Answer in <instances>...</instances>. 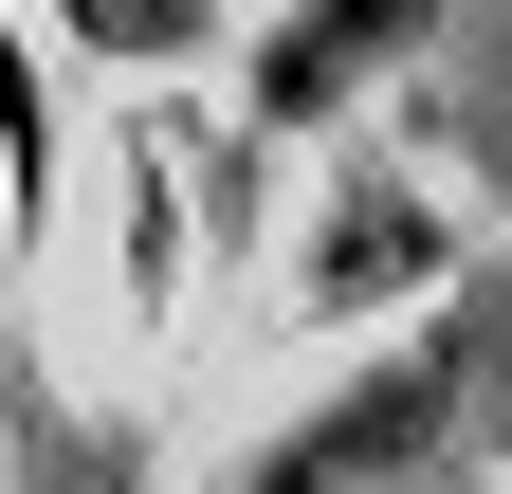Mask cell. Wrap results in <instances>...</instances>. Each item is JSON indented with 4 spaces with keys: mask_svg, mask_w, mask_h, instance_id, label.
Returning <instances> with one entry per match:
<instances>
[{
    "mask_svg": "<svg viewBox=\"0 0 512 494\" xmlns=\"http://www.w3.org/2000/svg\"><path fill=\"white\" fill-rule=\"evenodd\" d=\"M55 37L110 55V74H183V55L220 37V0H55Z\"/></svg>",
    "mask_w": 512,
    "mask_h": 494,
    "instance_id": "277c9868",
    "label": "cell"
},
{
    "mask_svg": "<svg viewBox=\"0 0 512 494\" xmlns=\"http://www.w3.org/2000/svg\"><path fill=\"white\" fill-rule=\"evenodd\" d=\"M0 220H55V74L19 19H0Z\"/></svg>",
    "mask_w": 512,
    "mask_h": 494,
    "instance_id": "5b68a950",
    "label": "cell"
},
{
    "mask_svg": "<svg viewBox=\"0 0 512 494\" xmlns=\"http://www.w3.org/2000/svg\"><path fill=\"white\" fill-rule=\"evenodd\" d=\"M421 37H439V0H293V19L238 55V110H256V129H348Z\"/></svg>",
    "mask_w": 512,
    "mask_h": 494,
    "instance_id": "3957f363",
    "label": "cell"
},
{
    "mask_svg": "<svg viewBox=\"0 0 512 494\" xmlns=\"http://www.w3.org/2000/svg\"><path fill=\"white\" fill-rule=\"evenodd\" d=\"M439 421H458V330H421V348L348 366L293 440H256V458H238V494H403V476L439 458Z\"/></svg>",
    "mask_w": 512,
    "mask_h": 494,
    "instance_id": "6da1fadb",
    "label": "cell"
},
{
    "mask_svg": "<svg viewBox=\"0 0 512 494\" xmlns=\"http://www.w3.org/2000/svg\"><path fill=\"white\" fill-rule=\"evenodd\" d=\"M439 275H458V220H439L403 165H348L330 202H311L293 312H311V330H348V312H403V293H439Z\"/></svg>",
    "mask_w": 512,
    "mask_h": 494,
    "instance_id": "7a4b0ae2",
    "label": "cell"
}]
</instances>
